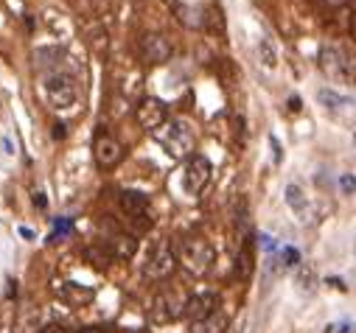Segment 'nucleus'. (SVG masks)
<instances>
[{
	"label": "nucleus",
	"mask_w": 356,
	"mask_h": 333,
	"mask_svg": "<svg viewBox=\"0 0 356 333\" xmlns=\"http://www.w3.org/2000/svg\"><path fill=\"white\" fill-rule=\"evenodd\" d=\"M317 65L337 85H353L356 81V53L342 45H323L317 53Z\"/></svg>",
	"instance_id": "1"
},
{
	"label": "nucleus",
	"mask_w": 356,
	"mask_h": 333,
	"mask_svg": "<svg viewBox=\"0 0 356 333\" xmlns=\"http://www.w3.org/2000/svg\"><path fill=\"white\" fill-rule=\"evenodd\" d=\"M157 143L165 148L168 157L174 160H188L194 157V146H197V137H194V129L186 123V121H168L163 129L154 132Z\"/></svg>",
	"instance_id": "2"
},
{
	"label": "nucleus",
	"mask_w": 356,
	"mask_h": 333,
	"mask_svg": "<svg viewBox=\"0 0 356 333\" xmlns=\"http://www.w3.org/2000/svg\"><path fill=\"white\" fill-rule=\"evenodd\" d=\"M177 261H180V264H183L194 278H202V275H208V272H211V266H213V261H216V253H213L211 241H205V238L194 235V238H186V241L180 244V253H177Z\"/></svg>",
	"instance_id": "3"
},
{
	"label": "nucleus",
	"mask_w": 356,
	"mask_h": 333,
	"mask_svg": "<svg viewBox=\"0 0 356 333\" xmlns=\"http://www.w3.org/2000/svg\"><path fill=\"white\" fill-rule=\"evenodd\" d=\"M45 96H48L51 107H56V110H70V107L76 104V99H79L76 78H73L70 73H65V70L45 76Z\"/></svg>",
	"instance_id": "4"
},
{
	"label": "nucleus",
	"mask_w": 356,
	"mask_h": 333,
	"mask_svg": "<svg viewBox=\"0 0 356 333\" xmlns=\"http://www.w3.org/2000/svg\"><path fill=\"white\" fill-rule=\"evenodd\" d=\"M177 266V255L168 241H157L152 244L149 255H146V264H143V275L149 280H165Z\"/></svg>",
	"instance_id": "5"
},
{
	"label": "nucleus",
	"mask_w": 356,
	"mask_h": 333,
	"mask_svg": "<svg viewBox=\"0 0 356 333\" xmlns=\"http://www.w3.org/2000/svg\"><path fill=\"white\" fill-rule=\"evenodd\" d=\"M211 174H213V165L205 154H194L186 160V171H183V188L188 196H200L208 182H211Z\"/></svg>",
	"instance_id": "6"
},
{
	"label": "nucleus",
	"mask_w": 356,
	"mask_h": 333,
	"mask_svg": "<svg viewBox=\"0 0 356 333\" xmlns=\"http://www.w3.org/2000/svg\"><path fill=\"white\" fill-rule=\"evenodd\" d=\"M135 118H138L140 129H146V132L154 135L157 129H163V126L168 123V107H165V101L146 96V99L135 107Z\"/></svg>",
	"instance_id": "7"
},
{
	"label": "nucleus",
	"mask_w": 356,
	"mask_h": 333,
	"mask_svg": "<svg viewBox=\"0 0 356 333\" xmlns=\"http://www.w3.org/2000/svg\"><path fill=\"white\" fill-rule=\"evenodd\" d=\"M93 157H96V165L99 169H115V165L124 160V146L110 135V132H99L96 140H93Z\"/></svg>",
	"instance_id": "8"
},
{
	"label": "nucleus",
	"mask_w": 356,
	"mask_h": 333,
	"mask_svg": "<svg viewBox=\"0 0 356 333\" xmlns=\"http://www.w3.org/2000/svg\"><path fill=\"white\" fill-rule=\"evenodd\" d=\"M140 53H143V59H146L149 65H163V62L171 59L174 45H171V40H168L165 34L149 31V34L140 37Z\"/></svg>",
	"instance_id": "9"
},
{
	"label": "nucleus",
	"mask_w": 356,
	"mask_h": 333,
	"mask_svg": "<svg viewBox=\"0 0 356 333\" xmlns=\"http://www.w3.org/2000/svg\"><path fill=\"white\" fill-rule=\"evenodd\" d=\"M121 207L124 213L132 219V224L138 230H149L152 227V219H149V196L140 194V191H124L121 194Z\"/></svg>",
	"instance_id": "10"
},
{
	"label": "nucleus",
	"mask_w": 356,
	"mask_h": 333,
	"mask_svg": "<svg viewBox=\"0 0 356 333\" xmlns=\"http://www.w3.org/2000/svg\"><path fill=\"white\" fill-rule=\"evenodd\" d=\"M149 316H152V322H160V325L174 322L177 316H186V302L177 300L174 294H157V297L152 300Z\"/></svg>",
	"instance_id": "11"
},
{
	"label": "nucleus",
	"mask_w": 356,
	"mask_h": 333,
	"mask_svg": "<svg viewBox=\"0 0 356 333\" xmlns=\"http://www.w3.org/2000/svg\"><path fill=\"white\" fill-rule=\"evenodd\" d=\"M216 311H219V294L216 291H200V294H194V297L186 300V316L191 322L208 319Z\"/></svg>",
	"instance_id": "12"
},
{
	"label": "nucleus",
	"mask_w": 356,
	"mask_h": 333,
	"mask_svg": "<svg viewBox=\"0 0 356 333\" xmlns=\"http://www.w3.org/2000/svg\"><path fill=\"white\" fill-rule=\"evenodd\" d=\"M286 205H289V210H292L303 224L312 221V202H309V196L303 194L300 185H286Z\"/></svg>",
	"instance_id": "13"
},
{
	"label": "nucleus",
	"mask_w": 356,
	"mask_h": 333,
	"mask_svg": "<svg viewBox=\"0 0 356 333\" xmlns=\"http://www.w3.org/2000/svg\"><path fill=\"white\" fill-rule=\"evenodd\" d=\"M62 59H65V51H59V48H40V51L34 53L37 70H40V73H48V76L62 70Z\"/></svg>",
	"instance_id": "14"
},
{
	"label": "nucleus",
	"mask_w": 356,
	"mask_h": 333,
	"mask_svg": "<svg viewBox=\"0 0 356 333\" xmlns=\"http://www.w3.org/2000/svg\"><path fill=\"white\" fill-rule=\"evenodd\" d=\"M107 249L113 253V258H132L138 249V241H135V235H113L107 241Z\"/></svg>",
	"instance_id": "15"
},
{
	"label": "nucleus",
	"mask_w": 356,
	"mask_h": 333,
	"mask_svg": "<svg viewBox=\"0 0 356 333\" xmlns=\"http://www.w3.org/2000/svg\"><path fill=\"white\" fill-rule=\"evenodd\" d=\"M62 297L70 305H87L93 300V289L90 286H79V283H65L62 286Z\"/></svg>",
	"instance_id": "16"
},
{
	"label": "nucleus",
	"mask_w": 356,
	"mask_h": 333,
	"mask_svg": "<svg viewBox=\"0 0 356 333\" xmlns=\"http://www.w3.org/2000/svg\"><path fill=\"white\" fill-rule=\"evenodd\" d=\"M227 327V316L222 311L211 314L208 319H200V322H191V333H222Z\"/></svg>",
	"instance_id": "17"
},
{
	"label": "nucleus",
	"mask_w": 356,
	"mask_h": 333,
	"mask_svg": "<svg viewBox=\"0 0 356 333\" xmlns=\"http://www.w3.org/2000/svg\"><path fill=\"white\" fill-rule=\"evenodd\" d=\"M258 59H261V65L266 70H275L278 67V51H275V45H273L270 37H261L258 40Z\"/></svg>",
	"instance_id": "18"
},
{
	"label": "nucleus",
	"mask_w": 356,
	"mask_h": 333,
	"mask_svg": "<svg viewBox=\"0 0 356 333\" xmlns=\"http://www.w3.org/2000/svg\"><path fill=\"white\" fill-rule=\"evenodd\" d=\"M317 101L325 107V110H345V107H353V101L348 99V96H339V93H334V90H320L317 93Z\"/></svg>",
	"instance_id": "19"
},
{
	"label": "nucleus",
	"mask_w": 356,
	"mask_h": 333,
	"mask_svg": "<svg viewBox=\"0 0 356 333\" xmlns=\"http://www.w3.org/2000/svg\"><path fill=\"white\" fill-rule=\"evenodd\" d=\"M250 272H252V244H250V241H244L241 253H238V258H236V275H238L241 280H247V278H250Z\"/></svg>",
	"instance_id": "20"
},
{
	"label": "nucleus",
	"mask_w": 356,
	"mask_h": 333,
	"mask_svg": "<svg viewBox=\"0 0 356 333\" xmlns=\"http://www.w3.org/2000/svg\"><path fill=\"white\" fill-rule=\"evenodd\" d=\"M295 278H298V289H300L303 294H309V291L317 286V275H314V269H312L309 264H300Z\"/></svg>",
	"instance_id": "21"
},
{
	"label": "nucleus",
	"mask_w": 356,
	"mask_h": 333,
	"mask_svg": "<svg viewBox=\"0 0 356 333\" xmlns=\"http://www.w3.org/2000/svg\"><path fill=\"white\" fill-rule=\"evenodd\" d=\"M177 15H180V23H183V26H188V28H202V26H205L202 12H197V9L177 6Z\"/></svg>",
	"instance_id": "22"
},
{
	"label": "nucleus",
	"mask_w": 356,
	"mask_h": 333,
	"mask_svg": "<svg viewBox=\"0 0 356 333\" xmlns=\"http://www.w3.org/2000/svg\"><path fill=\"white\" fill-rule=\"evenodd\" d=\"M278 258H281L284 269L300 266V264H298V261H300V253H298V249H292V246H284V249H278Z\"/></svg>",
	"instance_id": "23"
},
{
	"label": "nucleus",
	"mask_w": 356,
	"mask_h": 333,
	"mask_svg": "<svg viewBox=\"0 0 356 333\" xmlns=\"http://www.w3.org/2000/svg\"><path fill=\"white\" fill-rule=\"evenodd\" d=\"M339 188H342L345 194H353V191H356V177H350V174H339Z\"/></svg>",
	"instance_id": "24"
},
{
	"label": "nucleus",
	"mask_w": 356,
	"mask_h": 333,
	"mask_svg": "<svg viewBox=\"0 0 356 333\" xmlns=\"http://www.w3.org/2000/svg\"><path fill=\"white\" fill-rule=\"evenodd\" d=\"M67 232H70V221H56V230H54L51 241H56L59 235H67Z\"/></svg>",
	"instance_id": "25"
},
{
	"label": "nucleus",
	"mask_w": 356,
	"mask_h": 333,
	"mask_svg": "<svg viewBox=\"0 0 356 333\" xmlns=\"http://www.w3.org/2000/svg\"><path fill=\"white\" fill-rule=\"evenodd\" d=\"M40 333H70L65 325H59V322H51V325H45Z\"/></svg>",
	"instance_id": "26"
},
{
	"label": "nucleus",
	"mask_w": 356,
	"mask_h": 333,
	"mask_svg": "<svg viewBox=\"0 0 356 333\" xmlns=\"http://www.w3.org/2000/svg\"><path fill=\"white\" fill-rule=\"evenodd\" d=\"M76 333H110V327H104V325H90V327H81V330H76Z\"/></svg>",
	"instance_id": "27"
},
{
	"label": "nucleus",
	"mask_w": 356,
	"mask_h": 333,
	"mask_svg": "<svg viewBox=\"0 0 356 333\" xmlns=\"http://www.w3.org/2000/svg\"><path fill=\"white\" fill-rule=\"evenodd\" d=\"M270 146H273V151H275V162H281V146H278V140L270 137Z\"/></svg>",
	"instance_id": "28"
},
{
	"label": "nucleus",
	"mask_w": 356,
	"mask_h": 333,
	"mask_svg": "<svg viewBox=\"0 0 356 333\" xmlns=\"http://www.w3.org/2000/svg\"><path fill=\"white\" fill-rule=\"evenodd\" d=\"M325 3H328L331 9H339V6H348V3H350V0H325Z\"/></svg>",
	"instance_id": "29"
},
{
	"label": "nucleus",
	"mask_w": 356,
	"mask_h": 333,
	"mask_svg": "<svg viewBox=\"0 0 356 333\" xmlns=\"http://www.w3.org/2000/svg\"><path fill=\"white\" fill-rule=\"evenodd\" d=\"M289 110H292V112H300V99H298V96L289 99Z\"/></svg>",
	"instance_id": "30"
},
{
	"label": "nucleus",
	"mask_w": 356,
	"mask_h": 333,
	"mask_svg": "<svg viewBox=\"0 0 356 333\" xmlns=\"http://www.w3.org/2000/svg\"><path fill=\"white\" fill-rule=\"evenodd\" d=\"M54 137H56V140L65 137V123H56V126H54Z\"/></svg>",
	"instance_id": "31"
},
{
	"label": "nucleus",
	"mask_w": 356,
	"mask_h": 333,
	"mask_svg": "<svg viewBox=\"0 0 356 333\" xmlns=\"http://www.w3.org/2000/svg\"><path fill=\"white\" fill-rule=\"evenodd\" d=\"M348 28H350V37L356 40V9H353V15H350V23H348Z\"/></svg>",
	"instance_id": "32"
},
{
	"label": "nucleus",
	"mask_w": 356,
	"mask_h": 333,
	"mask_svg": "<svg viewBox=\"0 0 356 333\" xmlns=\"http://www.w3.org/2000/svg\"><path fill=\"white\" fill-rule=\"evenodd\" d=\"M353 330V325H339V327H334V333H350Z\"/></svg>",
	"instance_id": "33"
}]
</instances>
